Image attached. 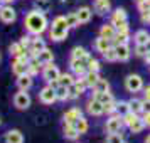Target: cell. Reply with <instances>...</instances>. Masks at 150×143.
<instances>
[{"mask_svg": "<svg viewBox=\"0 0 150 143\" xmlns=\"http://www.w3.org/2000/svg\"><path fill=\"white\" fill-rule=\"evenodd\" d=\"M24 25H25L29 34L41 35L42 32L47 29V19H46V15L42 14L41 10H30V12L25 15Z\"/></svg>", "mask_w": 150, "mask_h": 143, "instance_id": "obj_1", "label": "cell"}, {"mask_svg": "<svg viewBox=\"0 0 150 143\" xmlns=\"http://www.w3.org/2000/svg\"><path fill=\"white\" fill-rule=\"evenodd\" d=\"M122 126H123V118L122 115H110V118L106 120V125H105V128L108 133H120L122 131Z\"/></svg>", "mask_w": 150, "mask_h": 143, "instance_id": "obj_2", "label": "cell"}, {"mask_svg": "<svg viewBox=\"0 0 150 143\" xmlns=\"http://www.w3.org/2000/svg\"><path fill=\"white\" fill-rule=\"evenodd\" d=\"M88 59H76V57H71V61H69L71 71H73L76 76H84L88 73Z\"/></svg>", "mask_w": 150, "mask_h": 143, "instance_id": "obj_3", "label": "cell"}, {"mask_svg": "<svg viewBox=\"0 0 150 143\" xmlns=\"http://www.w3.org/2000/svg\"><path fill=\"white\" fill-rule=\"evenodd\" d=\"M59 69L56 68L52 62H49V64H44L42 66V77H44V81L46 82H51V81H57L59 79Z\"/></svg>", "mask_w": 150, "mask_h": 143, "instance_id": "obj_4", "label": "cell"}, {"mask_svg": "<svg viewBox=\"0 0 150 143\" xmlns=\"http://www.w3.org/2000/svg\"><path fill=\"white\" fill-rule=\"evenodd\" d=\"M0 20L4 24H12V22L17 20V12L14 10L12 5H2L0 7Z\"/></svg>", "mask_w": 150, "mask_h": 143, "instance_id": "obj_5", "label": "cell"}, {"mask_svg": "<svg viewBox=\"0 0 150 143\" xmlns=\"http://www.w3.org/2000/svg\"><path fill=\"white\" fill-rule=\"evenodd\" d=\"M39 101L44 103V104H52V103L57 101V96H56V89L51 88V86H46V88L41 89L39 93Z\"/></svg>", "mask_w": 150, "mask_h": 143, "instance_id": "obj_6", "label": "cell"}, {"mask_svg": "<svg viewBox=\"0 0 150 143\" xmlns=\"http://www.w3.org/2000/svg\"><path fill=\"white\" fill-rule=\"evenodd\" d=\"M14 106L17 109H27L30 106V96L27 94V91H19L14 96Z\"/></svg>", "mask_w": 150, "mask_h": 143, "instance_id": "obj_7", "label": "cell"}, {"mask_svg": "<svg viewBox=\"0 0 150 143\" xmlns=\"http://www.w3.org/2000/svg\"><path fill=\"white\" fill-rule=\"evenodd\" d=\"M125 86H127V89H128L130 93H137V91H140L143 86L142 82V77L138 74H130L127 79H125Z\"/></svg>", "mask_w": 150, "mask_h": 143, "instance_id": "obj_8", "label": "cell"}, {"mask_svg": "<svg viewBox=\"0 0 150 143\" xmlns=\"http://www.w3.org/2000/svg\"><path fill=\"white\" fill-rule=\"evenodd\" d=\"M86 106H88V108H86V109H88V113H89V115H93V116H101L103 113H105V104L98 101L95 96L88 101Z\"/></svg>", "mask_w": 150, "mask_h": 143, "instance_id": "obj_9", "label": "cell"}, {"mask_svg": "<svg viewBox=\"0 0 150 143\" xmlns=\"http://www.w3.org/2000/svg\"><path fill=\"white\" fill-rule=\"evenodd\" d=\"M68 32H69V29H64V27H54V25H51L49 35H51V39H52V41L59 42V41H64V39L68 37Z\"/></svg>", "mask_w": 150, "mask_h": 143, "instance_id": "obj_10", "label": "cell"}, {"mask_svg": "<svg viewBox=\"0 0 150 143\" xmlns=\"http://www.w3.org/2000/svg\"><path fill=\"white\" fill-rule=\"evenodd\" d=\"M4 142L5 143H24V136L19 130H10L5 133L4 136Z\"/></svg>", "mask_w": 150, "mask_h": 143, "instance_id": "obj_11", "label": "cell"}, {"mask_svg": "<svg viewBox=\"0 0 150 143\" xmlns=\"http://www.w3.org/2000/svg\"><path fill=\"white\" fill-rule=\"evenodd\" d=\"M32 84H34V81H32V76H30V74L17 76V86H19V89L27 91V89L32 88Z\"/></svg>", "mask_w": 150, "mask_h": 143, "instance_id": "obj_12", "label": "cell"}, {"mask_svg": "<svg viewBox=\"0 0 150 143\" xmlns=\"http://www.w3.org/2000/svg\"><path fill=\"white\" fill-rule=\"evenodd\" d=\"M116 49V56H118V61H128L130 59V47L128 44H120V46H113Z\"/></svg>", "mask_w": 150, "mask_h": 143, "instance_id": "obj_13", "label": "cell"}, {"mask_svg": "<svg viewBox=\"0 0 150 143\" xmlns=\"http://www.w3.org/2000/svg\"><path fill=\"white\" fill-rule=\"evenodd\" d=\"M78 118H81V109L79 108H71V109H68V111L64 113V123L74 125Z\"/></svg>", "mask_w": 150, "mask_h": 143, "instance_id": "obj_14", "label": "cell"}, {"mask_svg": "<svg viewBox=\"0 0 150 143\" xmlns=\"http://www.w3.org/2000/svg\"><path fill=\"white\" fill-rule=\"evenodd\" d=\"M62 131H64V136H66V140H76L78 136H79V131L76 130L74 125H71V123H64V128H62Z\"/></svg>", "mask_w": 150, "mask_h": 143, "instance_id": "obj_15", "label": "cell"}, {"mask_svg": "<svg viewBox=\"0 0 150 143\" xmlns=\"http://www.w3.org/2000/svg\"><path fill=\"white\" fill-rule=\"evenodd\" d=\"M95 47H96V51H98V52H101V54H103L106 49L111 47V41H110V39H106V37H103V35H100V37L95 41Z\"/></svg>", "mask_w": 150, "mask_h": 143, "instance_id": "obj_16", "label": "cell"}, {"mask_svg": "<svg viewBox=\"0 0 150 143\" xmlns=\"http://www.w3.org/2000/svg\"><path fill=\"white\" fill-rule=\"evenodd\" d=\"M100 35H103V37H106V39L111 41V39L116 35V27L111 24V22H110V24H105V25L101 27V30H100Z\"/></svg>", "mask_w": 150, "mask_h": 143, "instance_id": "obj_17", "label": "cell"}, {"mask_svg": "<svg viewBox=\"0 0 150 143\" xmlns=\"http://www.w3.org/2000/svg\"><path fill=\"white\" fill-rule=\"evenodd\" d=\"M42 66H44V64H41L37 57H34V59H30V61H29V64H27V74H30V76L39 74V71H41V68H42Z\"/></svg>", "mask_w": 150, "mask_h": 143, "instance_id": "obj_18", "label": "cell"}, {"mask_svg": "<svg viewBox=\"0 0 150 143\" xmlns=\"http://www.w3.org/2000/svg\"><path fill=\"white\" fill-rule=\"evenodd\" d=\"M12 73H14L15 76L27 74V64L21 62L19 59H14V62H12Z\"/></svg>", "mask_w": 150, "mask_h": 143, "instance_id": "obj_19", "label": "cell"}, {"mask_svg": "<svg viewBox=\"0 0 150 143\" xmlns=\"http://www.w3.org/2000/svg\"><path fill=\"white\" fill-rule=\"evenodd\" d=\"M37 59H39L41 64H49V62L54 61V54H52V51H49V49L46 47V49H42L41 52H39Z\"/></svg>", "mask_w": 150, "mask_h": 143, "instance_id": "obj_20", "label": "cell"}, {"mask_svg": "<svg viewBox=\"0 0 150 143\" xmlns=\"http://www.w3.org/2000/svg\"><path fill=\"white\" fill-rule=\"evenodd\" d=\"M128 17H127V12L125 8H116L115 12L111 14V24H118V22H127Z\"/></svg>", "mask_w": 150, "mask_h": 143, "instance_id": "obj_21", "label": "cell"}, {"mask_svg": "<svg viewBox=\"0 0 150 143\" xmlns=\"http://www.w3.org/2000/svg\"><path fill=\"white\" fill-rule=\"evenodd\" d=\"M78 19H79V24H86V22H89V19H91V8L89 7H81L78 12Z\"/></svg>", "mask_w": 150, "mask_h": 143, "instance_id": "obj_22", "label": "cell"}, {"mask_svg": "<svg viewBox=\"0 0 150 143\" xmlns=\"http://www.w3.org/2000/svg\"><path fill=\"white\" fill-rule=\"evenodd\" d=\"M95 10L100 15L110 12V0H96L95 2Z\"/></svg>", "mask_w": 150, "mask_h": 143, "instance_id": "obj_23", "label": "cell"}, {"mask_svg": "<svg viewBox=\"0 0 150 143\" xmlns=\"http://www.w3.org/2000/svg\"><path fill=\"white\" fill-rule=\"evenodd\" d=\"M128 32H116V35L111 39V46H120V44H128Z\"/></svg>", "mask_w": 150, "mask_h": 143, "instance_id": "obj_24", "label": "cell"}, {"mask_svg": "<svg viewBox=\"0 0 150 143\" xmlns=\"http://www.w3.org/2000/svg\"><path fill=\"white\" fill-rule=\"evenodd\" d=\"M71 57H76V59H88L89 54H88V51H86L84 47L76 46V47L71 51Z\"/></svg>", "mask_w": 150, "mask_h": 143, "instance_id": "obj_25", "label": "cell"}, {"mask_svg": "<svg viewBox=\"0 0 150 143\" xmlns=\"http://www.w3.org/2000/svg\"><path fill=\"white\" fill-rule=\"evenodd\" d=\"M56 96H57L59 101H66V99H69V88L68 86L59 84V86L56 88Z\"/></svg>", "mask_w": 150, "mask_h": 143, "instance_id": "obj_26", "label": "cell"}, {"mask_svg": "<svg viewBox=\"0 0 150 143\" xmlns=\"http://www.w3.org/2000/svg\"><path fill=\"white\" fill-rule=\"evenodd\" d=\"M83 77H84V81H86V84H88V88H93V86L96 84V81L100 79L98 73H95V71H88Z\"/></svg>", "mask_w": 150, "mask_h": 143, "instance_id": "obj_27", "label": "cell"}, {"mask_svg": "<svg viewBox=\"0 0 150 143\" xmlns=\"http://www.w3.org/2000/svg\"><path fill=\"white\" fill-rule=\"evenodd\" d=\"M57 81H59V84H62V86H73V84H74V76L73 74H69V73H64V74H61L59 76V79H57Z\"/></svg>", "mask_w": 150, "mask_h": 143, "instance_id": "obj_28", "label": "cell"}, {"mask_svg": "<svg viewBox=\"0 0 150 143\" xmlns=\"http://www.w3.org/2000/svg\"><path fill=\"white\" fill-rule=\"evenodd\" d=\"M130 104V111H133V113H140V111H143V101L142 99H137V98H133V99H130L128 101Z\"/></svg>", "mask_w": 150, "mask_h": 143, "instance_id": "obj_29", "label": "cell"}, {"mask_svg": "<svg viewBox=\"0 0 150 143\" xmlns=\"http://www.w3.org/2000/svg\"><path fill=\"white\" fill-rule=\"evenodd\" d=\"M135 44H147L150 39V34L147 32V30H138V32H135Z\"/></svg>", "mask_w": 150, "mask_h": 143, "instance_id": "obj_30", "label": "cell"}, {"mask_svg": "<svg viewBox=\"0 0 150 143\" xmlns=\"http://www.w3.org/2000/svg\"><path fill=\"white\" fill-rule=\"evenodd\" d=\"M93 89H95V93H103V91H110V82L106 81V79H98L96 81V84L93 86Z\"/></svg>", "mask_w": 150, "mask_h": 143, "instance_id": "obj_31", "label": "cell"}, {"mask_svg": "<svg viewBox=\"0 0 150 143\" xmlns=\"http://www.w3.org/2000/svg\"><path fill=\"white\" fill-rule=\"evenodd\" d=\"M145 126H147V125H145V120H143V118H137L135 121H133V125L130 126V131H132V133H140V131H143Z\"/></svg>", "mask_w": 150, "mask_h": 143, "instance_id": "obj_32", "label": "cell"}, {"mask_svg": "<svg viewBox=\"0 0 150 143\" xmlns=\"http://www.w3.org/2000/svg\"><path fill=\"white\" fill-rule=\"evenodd\" d=\"M95 98H96L100 103H103V104H106V103H111V101H113V96H111V93H110V91L95 93Z\"/></svg>", "mask_w": 150, "mask_h": 143, "instance_id": "obj_33", "label": "cell"}, {"mask_svg": "<svg viewBox=\"0 0 150 143\" xmlns=\"http://www.w3.org/2000/svg\"><path fill=\"white\" fill-rule=\"evenodd\" d=\"M74 126H76V130L79 131V135H83V133H86V131H88V121H86V120H84L83 116L76 120Z\"/></svg>", "mask_w": 150, "mask_h": 143, "instance_id": "obj_34", "label": "cell"}, {"mask_svg": "<svg viewBox=\"0 0 150 143\" xmlns=\"http://www.w3.org/2000/svg\"><path fill=\"white\" fill-rule=\"evenodd\" d=\"M103 57L106 59L108 62H113V61H118V56H116V49L111 46L110 49H106L105 52H103Z\"/></svg>", "mask_w": 150, "mask_h": 143, "instance_id": "obj_35", "label": "cell"}, {"mask_svg": "<svg viewBox=\"0 0 150 143\" xmlns=\"http://www.w3.org/2000/svg\"><path fill=\"white\" fill-rule=\"evenodd\" d=\"M66 22H68V27L73 29V27H78L79 25V19H78V14L73 12V14L66 15Z\"/></svg>", "mask_w": 150, "mask_h": 143, "instance_id": "obj_36", "label": "cell"}, {"mask_svg": "<svg viewBox=\"0 0 150 143\" xmlns=\"http://www.w3.org/2000/svg\"><path fill=\"white\" fill-rule=\"evenodd\" d=\"M116 113L118 115H127V113H130V104L128 101H120V103H116Z\"/></svg>", "mask_w": 150, "mask_h": 143, "instance_id": "obj_37", "label": "cell"}, {"mask_svg": "<svg viewBox=\"0 0 150 143\" xmlns=\"http://www.w3.org/2000/svg\"><path fill=\"white\" fill-rule=\"evenodd\" d=\"M122 118H123V125L132 126V125H133V121L138 118V115H137V113H133V111H130V113H127V115H123Z\"/></svg>", "mask_w": 150, "mask_h": 143, "instance_id": "obj_38", "label": "cell"}, {"mask_svg": "<svg viewBox=\"0 0 150 143\" xmlns=\"http://www.w3.org/2000/svg\"><path fill=\"white\" fill-rule=\"evenodd\" d=\"M25 49L21 46V42H14V44H10V54L14 56V57H17L19 54H22Z\"/></svg>", "mask_w": 150, "mask_h": 143, "instance_id": "obj_39", "label": "cell"}, {"mask_svg": "<svg viewBox=\"0 0 150 143\" xmlns=\"http://www.w3.org/2000/svg\"><path fill=\"white\" fill-rule=\"evenodd\" d=\"M106 143H123L122 131L120 133H110L108 138H106Z\"/></svg>", "mask_w": 150, "mask_h": 143, "instance_id": "obj_40", "label": "cell"}, {"mask_svg": "<svg viewBox=\"0 0 150 143\" xmlns=\"http://www.w3.org/2000/svg\"><path fill=\"white\" fill-rule=\"evenodd\" d=\"M52 25L54 27H64V29H69L68 27V22H66V17H62V15H57L54 20H52Z\"/></svg>", "mask_w": 150, "mask_h": 143, "instance_id": "obj_41", "label": "cell"}, {"mask_svg": "<svg viewBox=\"0 0 150 143\" xmlns=\"http://www.w3.org/2000/svg\"><path fill=\"white\" fill-rule=\"evenodd\" d=\"M88 71H95V73L100 71V62H98V59L89 57V59H88Z\"/></svg>", "mask_w": 150, "mask_h": 143, "instance_id": "obj_42", "label": "cell"}, {"mask_svg": "<svg viewBox=\"0 0 150 143\" xmlns=\"http://www.w3.org/2000/svg\"><path fill=\"white\" fill-rule=\"evenodd\" d=\"M135 52H137V56H147L149 54V47H147V44H137Z\"/></svg>", "mask_w": 150, "mask_h": 143, "instance_id": "obj_43", "label": "cell"}, {"mask_svg": "<svg viewBox=\"0 0 150 143\" xmlns=\"http://www.w3.org/2000/svg\"><path fill=\"white\" fill-rule=\"evenodd\" d=\"M105 113H106V115H115L116 113V103L115 101L106 103V104H105Z\"/></svg>", "mask_w": 150, "mask_h": 143, "instance_id": "obj_44", "label": "cell"}, {"mask_svg": "<svg viewBox=\"0 0 150 143\" xmlns=\"http://www.w3.org/2000/svg\"><path fill=\"white\" fill-rule=\"evenodd\" d=\"M30 44H32V37H30V35H24V37L21 39V46L25 49V51L30 47Z\"/></svg>", "mask_w": 150, "mask_h": 143, "instance_id": "obj_45", "label": "cell"}, {"mask_svg": "<svg viewBox=\"0 0 150 143\" xmlns=\"http://www.w3.org/2000/svg\"><path fill=\"white\" fill-rule=\"evenodd\" d=\"M138 10H140V12H149L150 10V0L138 2Z\"/></svg>", "mask_w": 150, "mask_h": 143, "instance_id": "obj_46", "label": "cell"}, {"mask_svg": "<svg viewBox=\"0 0 150 143\" xmlns=\"http://www.w3.org/2000/svg\"><path fill=\"white\" fill-rule=\"evenodd\" d=\"M142 22L143 24H149L150 22V14L149 12H142Z\"/></svg>", "mask_w": 150, "mask_h": 143, "instance_id": "obj_47", "label": "cell"}, {"mask_svg": "<svg viewBox=\"0 0 150 143\" xmlns=\"http://www.w3.org/2000/svg\"><path fill=\"white\" fill-rule=\"evenodd\" d=\"M143 111H145V113L150 111V99H145V101H143Z\"/></svg>", "mask_w": 150, "mask_h": 143, "instance_id": "obj_48", "label": "cell"}, {"mask_svg": "<svg viewBox=\"0 0 150 143\" xmlns=\"http://www.w3.org/2000/svg\"><path fill=\"white\" fill-rule=\"evenodd\" d=\"M143 120H145V125H147V126H150V111H149V113H145Z\"/></svg>", "mask_w": 150, "mask_h": 143, "instance_id": "obj_49", "label": "cell"}, {"mask_svg": "<svg viewBox=\"0 0 150 143\" xmlns=\"http://www.w3.org/2000/svg\"><path fill=\"white\" fill-rule=\"evenodd\" d=\"M145 99H150V86L145 88Z\"/></svg>", "mask_w": 150, "mask_h": 143, "instance_id": "obj_50", "label": "cell"}, {"mask_svg": "<svg viewBox=\"0 0 150 143\" xmlns=\"http://www.w3.org/2000/svg\"><path fill=\"white\" fill-rule=\"evenodd\" d=\"M2 2H4V4H12L14 0H2Z\"/></svg>", "mask_w": 150, "mask_h": 143, "instance_id": "obj_51", "label": "cell"}, {"mask_svg": "<svg viewBox=\"0 0 150 143\" xmlns=\"http://www.w3.org/2000/svg\"><path fill=\"white\" fill-rule=\"evenodd\" d=\"M145 143H150V135L147 136V140H145Z\"/></svg>", "mask_w": 150, "mask_h": 143, "instance_id": "obj_52", "label": "cell"}, {"mask_svg": "<svg viewBox=\"0 0 150 143\" xmlns=\"http://www.w3.org/2000/svg\"><path fill=\"white\" fill-rule=\"evenodd\" d=\"M137 2H143V0H137Z\"/></svg>", "mask_w": 150, "mask_h": 143, "instance_id": "obj_53", "label": "cell"}, {"mask_svg": "<svg viewBox=\"0 0 150 143\" xmlns=\"http://www.w3.org/2000/svg\"><path fill=\"white\" fill-rule=\"evenodd\" d=\"M0 4H2V0H0ZM0 7H2V5H0Z\"/></svg>", "mask_w": 150, "mask_h": 143, "instance_id": "obj_54", "label": "cell"}, {"mask_svg": "<svg viewBox=\"0 0 150 143\" xmlns=\"http://www.w3.org/2000/svg\"><path fill=\"white\" fill-rule=\"evenodd\" d=\"M39 2H41V0H39Z\"/></svg>", "mask_w": 150, "mask_h": 143, "instance_id": "obj_55", "label": "cell"}, {"mask_svg": "<svg viewBox=\"0 0 150 143\" xmlns=\"http://www.w3.org/2000/svg\"><path fill=\"white\" fill-rule=\"evenodd\" d=\"M123 143H125V142H123Z\"/></svg>", "mask_w": 150, "mask_h": 143, "instance_id": "obj_56", "label": "cell"}]
</instances>
